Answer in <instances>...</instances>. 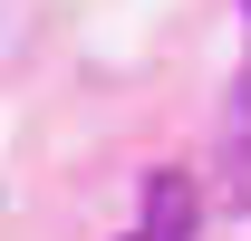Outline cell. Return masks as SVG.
Instances as JSON below:
<instances>
[{
  "instance_id": "1",
  "label": "cell",
  "mask_w": 251,
  "mask_h": 241,
  "mask_svg": "<svg viewBox=\"0 0 251 241\" xmlns=\"http://www.w3.org/2000/svg\"><path fill=\"white\" fill-rule=\"evenodd\" d=\"M145 241H193V174L174 164L145 174Z\"/></svg>"
},
{
  "instance_id": "2",
  "label": "cell",
  "mask_w": 251,
  "mask_h": 241,
  "mask_svg": "<svg viewBox=\"0 0 251 241\" xmlns=\"http://www.w3.org/2000/svg\"><path fill=\"white\" fill-rule=\"evenodd\" d=\"M126 241H145V232H126Z\"/></svg>"
}]
</instances>
